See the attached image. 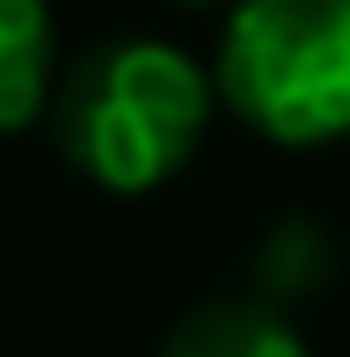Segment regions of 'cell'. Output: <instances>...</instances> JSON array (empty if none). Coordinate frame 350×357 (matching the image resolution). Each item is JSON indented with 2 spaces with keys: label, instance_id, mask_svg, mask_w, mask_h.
<instances>
[{
  "label": "cell",
  "instance_id": "obj_1",
  "mask_svg": "<svg viewBox=\"0 0 350 357\" xmlns=\"http://www.w3.org/2000/svg\"><path fill=\"white\" fill-rule=\"evenodd\" d=\"M219 109V80L161 37L102 44L88 66L66 73L52 102L59 153L109 197H146L204 146Z\"/></svg>",
  "mask_w": 350,
  "mask_h": 357
},
{
  "label": "cell",
  "instance_id": "obj_6",
  "mask_svg": "<svg viewBox=\"0 0 350 357\" xmlns=\"http://www.w3.org/2000/svg\"><path fill=\"white\" fill-rule=\"evenodd\" d=\"M183 8H219V0H183Z\"/></svg>",
  "mask_w": 350,
  "mask_h": 357
},
{
  "label": "cell",
  "instance_id": "obj_3",
  "mask_svg": "<svg viewBox=\"0 0 350 357\" xmlns=\"http://www.w3.org/2000/svg\"><path fill=\"white\" fill-rule=\"evenodd\" d=\"M161 357H314L307 335L292 328L277 299L263 291H234V299H204L168 328Z\"/></svg>",
  "mask_w": 350,
  "mask_h": 357
},
{
  "label": "cell",
  "instance_id": "obj_4",
  "mask_svg": "<svg viewBox=\"0 0 350 357\" xmlns=\"http://www.w3.org/2000/svg\"><path fill=\"white\" fill-rule=\"evenodd\" d=\"M52 102V8L0 0V139L29 132Z\"/></svg>",
  "mask_w": 350,
  "mask_h": 357
},
{
  "label": "cell",
  "instance_id": "obj_2",
  "mask_svg": "<svg viewBox=\"0 0 350 357\" xmlns=\"http://www.w3.org/2000/svg\"><path fill=\"white\" fill-rule=\"evenodd\" d=\"M212 80L270 146L350 139V0H234Z\"/></svg>",
  "mask_w": 350,
  "mask_h": 357
},
{
  "label": "cell",
  "instance_id": "obj_5",
  "mask_svg": "<svg viewBox=\"0 0 350 357\" xmlns=\"http://www.w3.org/2000/svg\"><path fill=\"white\" fill-rule=\"evenodd\" d=\"M336 270H343V241L328 234L321 219L284 212V219L263 226V241H256V291L263 299H277V306L321 299V291L336 284Z\"/></svg>",
  "mask_w": 350,
  "mask_h": 357
}]
</instances>
